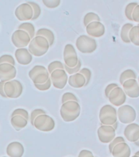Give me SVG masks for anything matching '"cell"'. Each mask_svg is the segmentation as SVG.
Listing matches in <instances>:
<instances>
[{"instance_id":"cell-1","label":"cell","mask_w":139,"mask_h":157,"mask_svg":"<svg viewBox=\"0 0 139 157\" xmlns=\"http://www.w3.org/2000/svg\"><path fill=\"white\" fill-rule=\"evenodd\" d=\"M80 114V105L76 101H67L61 105L60 115L63 121L73 122L79 117Z\"/></svg>"},{"instance_id":"cell-2","label":"cell","mask_w":139,"mask_h":157,"mask_svg":"<svg viewBox=\"0 0 139 157\" xmlns=\"http://www.w3.org/2000/svg\"><path fill=\"white\" fill-rule=\"evenodd\" d=\"M28 46L29 53L35 56H43L50 48L47 40L41 36H34Z\"/></svg>"},{"instance_id":"cell-3","label":"cell","mask_w":139,"mask_h":157,"mask_svg":"<svg viewBox=\"0 0 139 157\" xmlns=\"http://www.w3.org/2000/svg\"><path fill=\"white\" fill-rule=\"evenodd\" d=\"M99 120L102 125L112 126L117 122L116 109L112 105H104L100 109Z\"/></svg>"},{"instance_id":"cell-4","label":"cell","mask_w":139,"mask_h":157,"mask_svg":"<svg viewBox=\"0 0 139 157\" xmlns=\"http://www.w3.org/2000/svg\"><path fill=\"white\" fill-rule=\"evenodd\" d=\"M77 48L81 53H92L97 49V42L88 35H80L76 41Z\"/></svg>"},{"instance_id":"cell-5","label":"cell","mask_w":139,"mask_h":157,"mask_svg":"<svg viewBox=\"0 0 139 157\" xmlns=\"http://www.w3.org/2000/svg\"><path fill=\"white\" fill-rule=\"evenodd\" d=\"M117 111V120L124 124H129L136 120V110L129 105H123L119 106Z\"/></svg>"},{"instance_id":"cell-6","label":"cell","mask_w":139,"mask_h":157,"mask_svg":"<svg viewBox=\"0 0 139 157\" xmlns=\"http://www.w3.org/2000/svg\"><path fill=\"white\" fill-rule=\"evenodd\" d=\"M34 127L37 129L41 132H50L55 128V123L53 118L49 116L48 115H41L34 120Z\"/></svg>"},{"instance_id":"cell-7","label":"cell","mask_w":139,"mask_h":157,"mask_svg":"<svg viewBox=\"0 0 139 157\" xmlns=\"http://www.w3.org/2000/svg\"><path fill=\"white\" fill-rule=\"evenodd\" d=\"M4 93L7 98H18L23 93V85L17 79L6 82L4 83Z\"/></svg>"},{"instance_id":"cell-8","label":"cell","mask_w":139,"mask_h":157,"mask_svg":"<svg viewBox=\"0 0 139 157\" xmlns=\"http://www.w3.org/2000/svg\"><path fill=\"white\" fill-rule=\"evenodd\" d=\"M80 59L78 58L77 53L73 44H66L63 49V61L64 65L68 68H73L77 65Z\"/></svg>"},{"instance_id":"cell-9","label":"cell","mask_w":139,"mask_h":157,"mask_svg":"<svg viewBox=\"0 0 139 157\" xmlns=\"http://www.w3.org/2000/svg\"><path fill=\"white\" fill-rule=\"evenodd\" d=\"M51 85L58 89H63L68 83V74L64 70H56L50 75Z\"/></svg>"},{"instance_id":"cell-10","label":"cell","mask_w":139,"mask_h":157,"mask_svg":"<svg viewBox=\"0 0 139 157\" xmlns=\"http://www.w3.org/2000/svg\"><path fill=\"white\" fill-rule=\"evenodd\" d=\"M31 41V39L26 32L16 29L12 35V42L13 45L18 48H24L28 46Z\"/></svg>"},{"instance_id":"cell-11","label":"cell","mask_w":139,"mask_h":157,"mask_svg":"<svg viewBox=\"0 0 139 157\" xmlns=\"http://www.w3.org/2000/svg\"><path fill=\"white\" fill-rule=\"evenodd\" d=\"M98 137L102 143H110L116 137V130L112 126L101 125L98 128Z\"/></svg>"},{"instance_id":"cell-12","label":"cell","mask_w":139,"mask_h":157,"mask_svg":"<svg viewBox=\"0 0 139 157\" xmlns=\"http://www.w3.org/2000/svg\"><path fill=\"white\" fill-rule=\"evenodd\" d=\"M108 100L111 104L116 106H121L126 101V95L120 87L114 88L108 95Z\"/></svg>"},{"instance_id":"cell-13","label":"cell","mask_w":139,"mask_h":157,"mask_svg":"<svg viewBox=\"0 0 139 157\" xmlns=\"http://www.w3.org/2000/svg\"><path fill=\"white\" fill-rule=\"evenodd\" d=\"M17 71L16 66L9 64H1L0 65V80L2 82H8L13 80L16 76Z\"/></svg>"},{"instance_id":"cell-14","label":"cell","mask_w":139,"mask_h":157,"mask_svg":"<svg viewBox=\"0 0 139 157\" xmlns=\"http://www.w3.org/2000/svg\"><path fill=\"white\" fill-rule=\"evenodd\" d=\"M15 16L20 21H29L33 18V10L27 2H24L16 8Z\"/></svg>"},{"instance_id":"cell-15","label":"cell","mask_w":139,"mask_h":157,"mask_svg":"<svg viewBox=\"0 0 139 157\" xmlns=\"http://www.w3.org/2000/svg\"><path fill=\"white\" fill-rule=\"evenodd\" d=\"M88 35L91 38H100L104 35L105 26L100 21L91 22L85 27Z\"/></svg>"},{"instance_id":"cell-16","label":"cell","mask_w":139,"mask_h":157,"mask_svg":"<svg viewBox=\"0 0 139 157\" xmlns=\"http://www.w3.org/2000/svg\"><path fill=\"white\" fill-rule=\"evenodd\" d=\"M123 91L125 95L131 98H137L139 97V87L137 79H129L123 84Z\"/></svg>"},{"instance_id":"cell-17","label":"cell","mask_w":139,"mask_h":157,"mask_svg":"<svg viewBox=\"0 0 139 157\" xmlns=\"http://www.w3.org/2000/svg\"><path fill=\"white\" fill-rule=\"evenodd\" d=\"M124 137L131 142H137L139 140V125L136 123L129 124L124 128Z\"/></svg>"},{"instance_id":"cell-18","label":"cell","mask_w":139,"mask_h":157,"mask_svg":"<svg viewBox=\"0 0 139 157\" xmlns=\"http://www.w3.org/2000/svg\"><path fill=\"white\" fill-rule=\"evenodd\" d=\"M15 56L17 62L22 66H27L31 63L33 60V56L29 53V50L27 48H18L16 50Z\"/></svg>"},{"instance_id":"cell-19","label":"cell","mask_w":139,"mask_h":157,"mask_svg":"<svg viewBox=\"0 0 139 157\" xmlns=\"http://www.w3.org/2000/svg\"><path fill=\"white\" fill-rule=\"evenodd\" d=\"M24 153V147L19 142H11L7 147V154L9 157H22Z\"/></svg>"},{"instance_id":"cell-20","label":"cell","mask_w":139,"mask_h":157,"mask_svg":"<svg viewBox=\"0 0 139 157\" xmlns=\"http://www.w3.org/2000/svg\"><path fill=\"white\" fill-rule=\"evenodd\" d=\"M112 154L113 157H130L131 150L126 142H121L115 146Z\"/></svg>"},{"instance_id":"cell-21","label":"cell","mask_w":139,"mask_h":157,"mask_svg":"<svg viewBox=\"0 0 139 157\" xmlns=\"http://www.w3.org/2000/svg\"><path fill=\"white\" fill-rule=\"evenodd\" d=\"M68 84L75 88H83L85 84V79L80 74L77 73L72 75L68 78Z\"/></svg>"},{"instance_id":"cell-22","label":"cell","mask_w":139,"mask_h":157,"mask_svg":"<svg viewBox=\"0 0 139 157\" xmlns=\"http://www.w3.org/2000/svg\"><path fill=\"white\" fill-rule=\"evenodd\" d=\"M35 36L43 37L44 39L47 40L49 44V46H52L55 43V34L51 29H46V28H41L39 29L35 33Z\"/></svg>"},{"instance_id":"cell-23","label":"cell","mask_w":139,"mask_h":157,"mask_svg":"<svg viewBox=\"0 0 139 157\" xmlns=\"http://www.w3.org/2000/svg\"><path fill=\"white\" fill-rule=\"evenodd\" d=\"M11 124L16 129V131H20L26 127L28 124V120L20 115H15L11 119Z\"/></svg>"},{"instance_id":"cell-24","label":"cell","mask_w":139,"mask_h":157,"mask_svg":"<svg viewBox=\"0 0 139 157\" xmlns=\"http://www.w3.org/2000/svg\"><path fill=\"white\" fill-rule=\"evenodd\" d=\"M129 39L130 43L139 46V25H134L129 33Z\"/></svg>"},{"instance_id":"cell-25","label":"cell","mask_w":139,"mask_h":157,"mask_svg":"<svg viewBox=\"0 0 139 157\" xmlns=\"http://www.w3.org/2000/svg\"><path fill=\"white\" fill-rule=\"evenodd\" d=\"M18 29H20V30L26 32L31 39L35 36V27L30 22H24V23H22V24H20L18 26Z\"/></svg>"},{"instance_id":"cell-26","label":"cell","mask_w":139,"mask_h":157,"mask_svg":"<svg viewBox=\"0 0 139 157\" xmlns=\"http://www.w3.org/2000/svg\"><path fill=\"white\" fill-rule=\"evenodd\" d=\"M133 26L134 25L131 23H126L122 26L121 31H120V38H121L122 41L125 43V44H129L130 43L129 39V33Z\"/></svg>"},{"instance_id":"cell-27","label":"cell","mask_w":139,"mask_h":157,"mask_svg":"<svg viewBox=\"0 0 139 157\" xmlns=\"http://www.w3.org/2000/svg\"><path fill=\"white\" fill-rule=\"evenodd\" d=\"M136 78L137 74L133 70H126L123 71L119 76V83L122 85L125 81L129 80V79H136Z\"/></svg>"},{"instance_id":"cell-28","label":"cell","mask_w":139,"mask_h":157,"mask_svg":"<svg viewBox=\"0 0 139 157\" xmlns=\"http://www.w3.org/2000/svg\"><path fill=\"white\" fill-rule=\"evenodd\" d=\"M94 21H100V17L98 15L94 13V12H89L87 14H85L83 20V23L85 27L87 26L88 25Z\"/></svg>"},{"instance_id":"cell-29","label":"cell","mask_w":139,"mask_h":157,"mask_svg":"<svg viewBox=\"0 0 139 157\" xmlns=\"http://www.w3.org/2000/svg\"><path fill=\"white\" fill-rule=\"evenodd\" d=\"M26 2L31 7L32 10H33V18H32V20H33V21H35V20L37 19V18L40 17V15H41V7H40V6L35 2L28 1V2Z\"/></svg>"},{"instance_id":"cell-30","label":"cell","mask_w":139,"mask_h":157,"mask_svg":"<svg viewBox=\"0 0 139 157\" xmlns=\"http://www.w3.org/2000/svg\"><path fill=\"white\" fill-rule=\"evenodd\" d=\"M50 78V75L48 72H44V73H41L36 75L35 77L32 78V81L34 82V84H41V83H46V81Z\"/></svg>"},{"instance_id":"cell-31","label":"cell","mask_w":139,"mask_h":157,"mask_svg":"<svg viewBox=\"0 0 139 157\" xmlns=\"http://www.w3.org/2000/svg\"><path fill=\"white\" fill-rule=\"evenodd\" d=\"M47 71V69L43 66H35L34 68L30 70L29 72V78H33L34 77H35L36 75H39V74L41 73H44V72H46Z\"/></svg>"},{"instance_id":"cell-32","label":"cell","mask_w":139,"mask_h":157,"mask_svg":"<svg viewBox=\"0 0 139 157\" xmlns=\"http://www.w3.org/2000/svg\"><path fill=\"white\" fill-rule=\"evenodd\" d=\"M56 70H63V64L59 61H52L48 65V72L49 75H51L53 71H56Z\"/></svg>"},{"instance_id":"cell-33","label":"cell","mask_w":139,"mask_h":157,"mask_svg":"<svg viewBox=\"0 0 139 157\" xmlns=\"http://www.w3.org/2000/svg\"><path fill=\"white\" fill-rule=\"evenodd\" d=\"M137 5H138V3L137 2H130L129 4L127 5L126 7H125V10H124V14H125V17L129 21H132V13L134 12V8L136 7Z\"/></svg>"},{"instance_id":"cell-34","label":"cell","mask_w":139,"mask_h":157,"mask_svg":"<svg viewBox=\"0 0 139 157\" xmlns=\"http://www.w3.org/2000/svg\"><path fill=\"white\" fill-rule=\"evenodd\" d=\"M62 104L63 103L67 102V101H76V102H79V100H78V98H77V96L74 95L73 93H65L62 96Z\"/></svg>"},{"instance_id":"cell-35","label":"cell","mask_w":139,"mask_h":157,"mask_svg":"<svg viewBox=\"0 0 139 157\" xmlns=\"http://www.w3.org/2000/svg\"><path fill=\"white\" fill-rule=\"evenodd\" d=\"M1 64H9L12 66H16V61L13 56L11 55H2L0 56V65Z\"/></svg>"},{"instance_id":"cell-36","label":"cell","mask_w":139,"mask_h":157,"mask_svg":"<svg viewBox=\"0 0 139 157\" xmlns=\"http://www.w3.org/2000/svg\"><path fill=\"white\" fill-rule=\"evenodd\" d=\"M78 73L80 74V75H83V77L85 78V86L88 85L89 83H90V78H91V71H90V69H88V68H82V69H80Z\"/></svg>"},{"instance_id":"cell-37","label":"cell","mask_w":139,"mask_h":157,"mask_svg":"<svg viewBox=\"0 0 139 157\" xmlns=\"http://www.w3.org/2000/svg\"><path fill=\"white\" fill-rule=\"evenodd\" d=\"M80 66H81V61H80V60H79L77 65L73 68H68L65 65H63V70L66 71V73L69 74L70 75H74V74H77L79 72V71L80 70Z\"/></svg>"},{"instance_id":"cell-38","label":"cell","mask_w":139,"mask_h":157,"mask_svg":"<svg viewBox=\"0 0 139 157\" xmlns=\"http://www.w3.org/2000/svg\"><path fill=\"white\" fill-rule=\"evenodd\" d=\"M43 4L47 8H56L60 4V0H42Z\"/></svg>"},{"instance_id":"cell-39","label":"cell","mask_w":139,"mask_h":157,"mask_svg":"<svg viewBox=\"0 0 139 157\" xmlns=\"http://www.w3.org/2000/svg\"><path fill=\"white\" fill-rule=\"evenodd\" d=\"M46 114V112L44 110H41V109H35L31 112V115H30V123L31 124H34V120L36 119L37 116L41 115H45Z\"/></svg>"},{"instance_id":"cell-40","label":"cell","mask_w":139,"mask_h":157,"mask_svg":"<svg viewBox=\"0 0 139 157\" xmlns=\"http://www.w3.org/2000/svg\"><path fill=\"white\" fill-rule=\"evenodd\" d=\"M15 115H20V116H22L23 118H24L25 120H29V113L24 109H16L12 112V116H15Z\"/></svg>"},{"instance_id":"cell-41","label":"cell","mask_w":139,"mask_h":157,"mask_svg":"<svg viewBox=\"0 0 139 157\" xmlns=\"http://www.w3.org/2000/svg\"><path fill=\"white\" fill-rule=\"evenodd\" d=\"M121 142H125V139H124L123 137H116L114 139L112 140V142L109 143V151L110 152L112 153V149L114 148L115 146H116L117 144L119 143H121Z\"/></svg>"},{"instance_id":"cell-42","label":"cell","mask_w":139,"mask_h":157,"mask_svg":"<svg viewBox=\"0 0 139 157\" xmlns=\"http://www.w3.org/2000/svg\"><path fill=\"white\" fill-rule=\"evenodd\" d=\"M34 86H35V88H36L37 89H38V90L46 91L48 90V89H50V88H51V79L49 78L46 83H41V84H34Z\"/></svg>"},{"instance_id":"cell-43","label":"cell","mask_w":139,"mask_h":157,"mask_svg":"<svg viewBox=\"0 0 139 157\" xmlns=\"http://www.w3.org/2000/svg\"><path fill=\"white\" fill-rule=\"evenodd\" d=\"M132 21L135 22H139V4L137 5L132 13Z\"/></svg>"},{"instance_id":"cell-44","label":"cell","mask_w":139,"mask_h":157,"mask_svg":"<svg viewBox=\"0 0 139 157\" xmlns=\"http://www.w3.org/2000/svg\"><path fill=\"white\" fill-rule=\"evenodd\" d=\"M117 87H119V85H118L117 83H110V84H108V85L106 87V88H105V96H106V98H108V95L110 94V93H111L114 88H117Z\"/></svg>"},{"instance_id":"cell-45","label":"cell","mask_w":139,"mask_h":157,"mask_svg":"<svg viewBox=\"0 0 139 157\" xmlns=\"http://www.w3.org/2000/svg\"><path fill=\"white\" fill-rule=\"evenodd\" d=\"M78 157H95L90 151L89 150H82L78 155Z\"/></svg>"},{"instance_id":"cell-46","label":"cell","mask_w":139,"mask_h":157,"mask_svg":"<svg viewBox=\"0 0 139 157\" xmlns=\"http://www.w3.org/2000/svg\"><path fill=\"white\" fill-rule=\"evenodd\" d=\"M4 82L0 81V96L2 97L3 98H7L4 93Z\"/></svg>"},{"instance_id":"cell-47","label":"cell","mask_w":139,"mask_h":157,"mask_svg":"<svg viewBox=\"0 0 139 157\" xmlns=\"http://www.w3.org/2000/svg\"><path fill=\"white\" fill-rule=\"evenodd\" d=\"M117 127H118V122H116V124H114L112 125V128H114L115 130L116 129Z\"/></svg>"},{"instance_id":"cell-48","label":"cell","mask_w":139,"mask_h":157,"mask_svg":"<svg viewBox=\"0 0 139 157\" xmlns=\"http://www.w3.org/2000/svg\"><path fill=\"white\" fill-rule=\"evenodd\" d=\"M134 143H135V144H136V146H137V147H138V146H139L138 141H137V142H134Z\"/></svg>"},{"instance_id":"cell-49","label":"cell","mask_w":139,"mask_h":157,"mask_svg":"<svg viewBox=\"0 0 139 157\" xmlns=\"http://www.w3.org/2000/svg\"><path fill=\"white\" fill-rule=\"evenodd\" d=\"M132 157H139V156H137V155H134V156H132Z\"/></svg>"},{"instance_id":"cell-50","label":"cell","mask_w":139,"mask_h":157,"mask_svg":"<svg viewBox=\"0 0 139 157\" xmlns=\"http://www.w3.org/2000/svg\"><path fill=\"white\" fill-rule=\"evenodd\" d=\"M2 157H6V156H2Z\"/></svg>"}]
</instances>
